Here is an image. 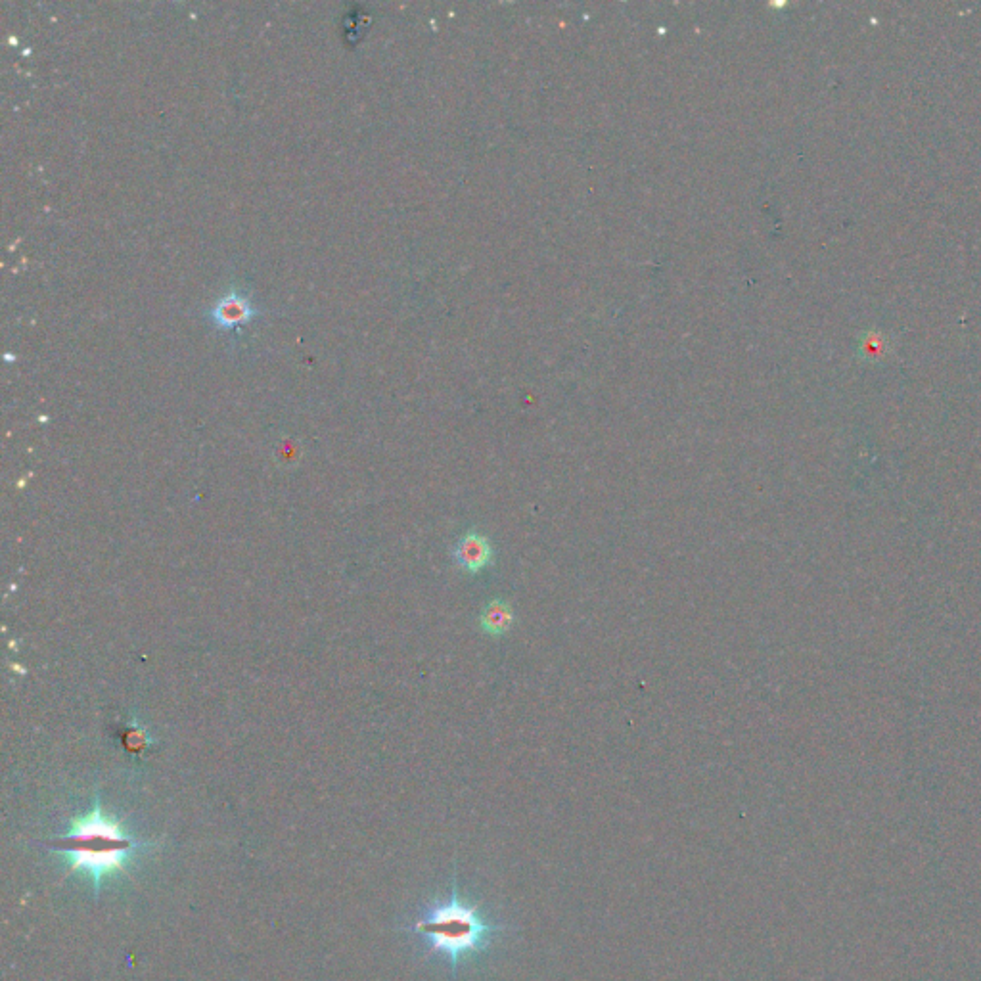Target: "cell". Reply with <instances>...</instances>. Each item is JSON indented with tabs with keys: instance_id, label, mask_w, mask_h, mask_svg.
Returning <instances> with one entry per match:
<instances>
[{
	"instance_id": "3957f363",
	"label": "cell",
	"mask_w": 981,
	"mask_h": 981,
	"mask_svg": "<svg viewBox=\"0 0 981 981\" xmlns=\"http://www.w3.org/2000/svg\"><path fill=\"white\" fill-rule=\"evenodd\" d=\"M455 560L464 571L478 573L493 562V547L481 533H466L455 547Z\"/></svg>"
},
{
	"instance_id": "5b68a950",
	"label": "cell",
	"mask_w": 981,
	"mask_h": 981,
	"mask_svg": "<svg viewBox=\"0 0 981 981\" xmlns=\"http://www.w3.org/2000/svg\"><path fill=\"white\" fill-rule=\"evenodd\" d=\"M512 623H514V612L510 604L499 598L489 602L481 614V629L493 637H501L506 631H510Z\"/></svg>"
},
{
	"instance_id": "6da1fadb",
	"label": "cell",
	"mask_w": 981,
	"mask_h": 981,
	"mask_svg": "<svg viewBox=\"0 0 981 981\" xmlns=\"http://www.w3.org/2000/svg\"><path fill=\"white\" fill-rule=\"evenodd\" d=\"M144 842L127 834L119 822L104 815L100 801L85 817L71 821L66 834L46 842L50 851L62 853L71 872H85L91 878L92 888L98 897L102 880L106 876L127 872L131 859Z\"/></svg>"
},
{
	"instance_id": "7a4b0ae2",
	"label": "cell",
	"mask_w": 981,
	"mask_h": 981,
	"mask_svg": "<svg viewBox=\"0 0 981 981\" xmlns=\"http://www.w3.org/2000/svg\"><path fill=\"white\" fill-rule=\"evenodd\" d=\"M409 930L422 937L432 953L449 960L453 980H457L458 964L462 960L481 955L502 932L512 930V926L491 922L480 905L464 901L458 893L457 878H453L449 897L430 905Z\"/></svg>"
},
{
	"instance_id": "277c9868",
	"label": "cell",
	"mask_w": 981,
	"mask_h": 981,
	"mask_svg": "<svg viewBox=\"0 0 981 981\" xmlns=\"http://www.w3.org/2000/svg\"><path fill=\"white\" fill-rule=\"evenodd\" d=\"M253 315L255 309L251 307L250 301L240 294H227L221 297L211 309V320L221 328H230L248 322Z\"/></svg>"
}]
</instances>
